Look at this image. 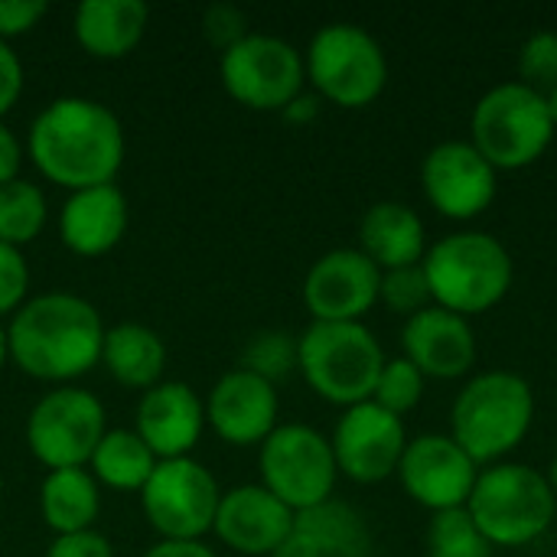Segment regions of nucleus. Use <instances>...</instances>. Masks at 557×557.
Listing matches in <instances>:
<instances>
[{"instance_id": "obj_5", "label": "nucleus", "mask_w": 557, "mask_h": 557, "mask_svg": "<svg viewBox=\"0 0 557 557\" xmlns=\"http://www.w3.org/2000/svg\"><path fill=\"white\" fill-rule=\"evenodd\" d=\"M467 512L493 548H525L552 529L557 496L545 473L525 463H493L480 470Z\"/></svg>"}, {"instance_id": "obj_31", "label": "nucleus", "mask_w": 557, "mask_h": 557, "mask_svg": "<svg viewBox=\"0 0 557 557\" xmlns=\"http://www.w3.org/2000/svg\"><path fill=\"white\" fill-rule=\"evenodd\" d=\"M424 375L418 372V366H411L405 356L401 359H385V369L379 375V385H375V395L372 401L379 408H385L388 414L395 418H405L408 411L418 408L421 395H424Z\"/></svg>"}, {"instance_id": "obj_25", "label": "nucleus", "mask_w": 557, "mask_h": 557, "mask_svg": "<svg viewBox=\"0 0 557 557\" xmlns=\"http://www.w3.org/2000/svg\"><path fill=\"white\" fill-rule=\"evenodd\" d=\"M101 362L114 375V382L150 392L153 385H160V375L166 369V346L144 323H117L104 330Z\"/></svg>"}, {"instance_id": "obj_3", "label": "nucleus", "mask_w": 557, "mask_h": 557, "mask_svg": "<svg viewBox=\"0 0 557 557\" xmlns=\"http://www.w3.org/2000/svg\"><path fill=\"white\" fill-rule=\"evenodd\" d=\"M434 307H444L457 317L486 313L512 287V255L509 248L486 232H457L434 242L421 261Z\"/></svg>"}, {"instance_id": "obj_36", "label": "nucleus", "mask_w": 557, "mask_h": 557, "mask_svg": "<svg viewBox=\"0 0 557 557\" xmlns=\"http://www.w3.org/2000/svg\"><path fill=\"white\" fill-rule=\"evenodd\" d=\"M46 0H0V39L29 33L46 16Z\"/></svg>"}, {"instance_id": "obj_16", "label": "nucleus", "mask_w": 557, "mask_h": 557, "mask_svg": "<svg viewBox=\"0 0 557 557\" xmlns=\"http://www.w3.org/2000/svg\"><path fill=\"white\" fill-rule=\"evenodd\" d=\"M382 271L359 248L326 251L304 277V304L313 323H362L379 304Z\"/></svg>"}, {"instance_id": "obj_17", "label": "nucleus", "mask_w": 557, "mask_h": 557, "mask_svg": "<svg viewBox=\"0 0 557 557\" xmlns=\"http://www.w3.org/2000/svg\"><path fill=\"white\" fill-rule=\"evenodd\" d=\"M206 421L225 444H264L277 428V392L261 375L248 369H232L209 392Z\"/></svg>"}, {"instance_id": "obj_6", "label": "nucleus", "mask_w": 557, "mask_h": 557, "mask_svg": "<svg viewBox=\"0 0 557 557\" xmlns=\"http://www.w3.org/2000/svg\"><path fill=\"white\" fill-rule=\"evenodd\" d=\"M297 369L320 398L352 408L372 401L385 352L366 323H310L297 339Z\"/></svg>"}, {"instance_id": "obj_24", "label": "nucleus", "mask_w": 557, "mask_h": 557, "mask_svg": "<svg viewBox=\"0 0 557 557\" xmlns=\"http://www.w3.org/2000/svg\"><path fill=\"white\" fill-rule=\"evenodd\" d=\"M147 20L144 0H85L75 10V39L98 59H121L140 42Z\"/></svg>"}, {"instance_id": "obj_20", "label": "nucleus", "mask_w": 557, "mask_h": 557, "mask_svg": "<svg viewBox=\"0 0 557 557\" xmlns=\"http://www.w3.org/2000/svg\"><path fill=\"white\" fill-rule=\"evenodd\" d=\"M206 428V405L186 382H160L144 392L137 405V437L157 460H180L199 444Z\"/></svg>"}, {"instance_id": "obj_28", "label": "nucleus", "mask_w": 557, "mask_h": 557, "mask_svg": "<svg viewBox=\"0 0 557 557\" xmlns=\"http://www.w3.org/2000/svg\"><path fill=\"white\" fill-rule=\"evenodd\" d=\"M49 219L46 196L36 183L10 180L0 186V242L23 248L29 245Z\"/></svg>"}, {"instance_id": "obj_12", "label": "nucleus", "mask_w": 557, "mask_h": 557, "mask_svg": "<svg viewBox=\"0 0 557 557\" xmlns=\"http://www.w3.org/2000/svg\"><path fill=\"white\" fill-rule=\"evenodd\" d=\"M104 405L82 388H55L26 418V444L49 470H78L104 437Z\"/></svg>"}, {"instance_id": "obj_40", "label": "nucleus", "mask_w": 557, "mask_h": 557, "mask_svg": "<svg viewBox=\"0 0 557 557\" xmlns=\"http://www.w3.org/2000/svg\"><path fill=\"white\" fill-rule=\"evenodd\" d=\"M144 557H215V552L202 542H160Z\"/></svg>"}, {"instance_id": "obj_30", "label": "nucleus", "mask_w": 557, "mask_h": 557, "mask_svg": "<svg viewBox=\"0 0 557 557\" xmlns=\"http://www.w3.org/2000/svg\"><path fill=\"white\" fill-rule=\"evenodd\" d=\"M242 369L261 375L264 382H281L297 369V339L284 330H264L248 339L242 352Z\"/></svg>"}, {"instance_id": "obj_26", "label": "nucleus", "mask_w": 557, "mask_h": 557, "mask_svg": "<svg viewBox=\"0 0 557 557\" xmlns=\"http://www.w3.org/2000/svg\"><path fill=\"white\" fill-rule=\"evenodd\" d=\"M39 509L42 522L55 535H72L85 532L95 525L101 512V493L98 480L88 470H49L39 490Z\"/></svg>"}, {"instance_id": "obj_32", "label": "nucleus", "mask_w": 557, "mask_h": 557, "mask_svg": "<svg viewBox=\"0 0 557 557\" xmlns=\"http://www.w3.org/2000/svg\"><path fill=\"white\" fill-rule=\"evenodd\" d=\"M379 300L401 313V317H414L428 307H434L431 297V284L421 264L414 268H398V271H382V287H379Z\"/></svg>"}, {"instance_id": "obj_39", "label": "nucleus", "mask_w": 557, "mask_h": 557, "mask_svg": "<svg viewBox=\"0 0 557 557\" xmlns=\"http://www.w3.org/2000/svg\"><path fill=\"white\" fill-rule=\"evenodd\" d=\"M20 163H23V144L0 121V186L10 183V180H20Z\"/></svg>"}, {"instance_id": "obj_14", "label": "nucleus", "mask_w": 557, "mask_h": 557, "mask_svg": "<svg viewBox=\"0 0 557 557\" xmlns=\"http://www.w3.org/2000/svg\"><path fill=\"white\" fill-rule=\"evenodd\" d=\"M421 186L441 215L467 222L493 206L496 166L470 140H447L424 157Z\"/></svg>"}, {"instance_id": "obj_29", "label": "nucleus", "mask_w": 557, "mask_h": 557, "mask_svg": "<svg viewBox=\"0 0 557 557\" xmlns=\"http://www.w3.org/2000/svg\"><path fill=\"white\" fill-rule=\"evenodd\" d=\"M428 557H493V545L467 509H450L437 512L428 529Z\"/></svg>"}, {"instance_id": "obj_15", "label": "nucleus", "mask_w": 557, "mask_h": 557, "mask_svg": "<svg viewBox=\"0 0 557 557\" xmlns=\"http://www.w3.org/2000/svg\"><path fill=\"white\" fill-rule=\"evenodd\" d=\"M330 444H333L339 473H346L356 483L372 486L398 473L408 437H405L401 418L388 414L375 401H362V405L346 408Z\"/></svg>"}, {"instance_id": "obj_8", "label": "nucleus", "mask_w": 557, "mask_h": 557, "mask_svg": "<svg viewBox=\"0 0 557 557\" xmlns=\"http://www.w3.org/2000/svg\"><path fill=\"white\" fill-rule=\"evenodd\" d=\"M313 88L339 108L372 104L388 82V59L379 39L356 23L323 26L304 55Z\"/></svg>"}, {"instance_id": "obj_41", "label": "nucleus", "mask_w": 557, "mask_h": 557, "mask_svg": "<svg viewBox=\"0 0 557 557\" xmlns=\"http://www.w3.org/2000/svg\"><path fill=\"white\" fill-rule=\"evenodd\" d=\"M317 111H320V101L313 98V95H297L287 108H284V117L287 121H297V124H304V121H313L317 117Z\"/></svg>"}, {"instance_id": "obj_9", "label": "nucleus", "mask_w": 557, "mask_h": 557, "mask_svg": "<svg viewBox=\"0 0 557 557\" xmlns=\"http://www.w3.org/2000/svg\"><path fill=\"white\" fill-rule=\"evenodd\" d=\"M336 476L333 444L307 424H281L261 444V486L290 512L333 499Z\"/></svg>"}, {"instance_id": "obj_1", "label": "nucleus", "mask_w": 557, "mask_h": 557, "mask_svg": "<svg viewBox=\"0 0 557 557\" xmlns=\"http://www.w3.org/2000/svg\"><path fill=\"white\" fill-rule=\"evenodd\" d=\"M26 147L46 180L78 193L114 183L124 163V127L101 101L65 95L33 117Z\"/></svg>"}, {"instance_id": "obj_22", "label": "nucleus", "mask_w": 557, "mask_h": 557, "mask_svg": "<svg viewBox=\"0 0 557 557\" xmlns=\"http://www.w3.org/2000/svg\"><path fill=\"white\" fill-rule=\"evenodd\" d=\"M369 552L366 519L352 506L326 499L294 516V532L271 557H369Z\"/></svg>"}, {"instance_id": "obj_10", "label": "nucleus", "mask_w": 557, "mask_h": 557, "mask_svg": "<svg viewBox=\"0 0 557 557\" xmlns=\"http://www.w3.org/2000/svg\"><path fill=\"white\" fill-rule=\"evenodd\" d=\"M219 75L238 104L251 111H284L304 91L307 65L287 39L248 33L222 52Z\"/></svg>"}, {"instance_id": "obj_13", "label": "nucleus", "mask_w": 557, "mask_h": 557, "mask_svg": "<svg viewBox=\"0 0 557 557\" xmlns=\"http://www.w3.org/2000/svg\"><path fill=\"white\" fill-rule=\"evenodd\" d=\"M398 476L405 493L437 516L450 509H467L480 480V467L450 434H424L408 441Z\"/></svg>"}, {"instance_id": "obj_11", "label": "nucleus", "mask_w": 557, "mask_h": 557, "mask_svg": "<svg viewBox=\"0 0 557 557\" xmlns=\"http://www.w3.org/2000/svg\"><path fill=\"white\" fill-rule=\"evenodd\" d=\"M219 483L193 457L160 460L140 490L144 516L163 542H199L215 525Z\"/></svg>"}, {"instance_id": "obj_18", "label": "nucleus", "mask_w": 557, "mask_h": 557, "mask_svg": "<svg viewBox=\"0 0 557 557\" xmlns=\"http://www.w3.org/2000/svg\"><path fill=\"white\" fill-rule=\"evenodd\" d=\"M294 516L261 483L235 486L222 493L212 532L238 555H274L294 532Z\"/></svg>"}, {"instance_id": "obj_34", "label": "nucleus", "mask_w": 557, "mask_h": 557, "mask_svg": "<svg viewBox=\"0 0 557 557\" xmlns=\"http://www.w3.org/2000/svg\"><path fill=\"white\" fill-rule=\"evenodd\" d=\"M29 290V268L20 248L0 242V317L16 313L26 304Z\"/></svg>"}, {"instance_id": "obj_42", "label": "nucleus", "mask_w": 557, "mask_h": 557, "mask_svg": "<svg viewBox=\"0 0 557 557\" xmlns=\"http://www.w3.org/2000/svg\"><path fill=\"white\" fill-rule=\"evenodd\" d=\"M545 104H548V114H552V124H555V131H557V88L545 95Z\"/></svg>"}, {"instance_id": "obj_27", "label": "nucleus", "mask_w": 557, "mask_h": 557, "mask_svg": "<svg viewBox=\"0 0 557 557\" xmlns=\"http://www.w3.org/2000/svg\"><path fill=\"white\" fill-rule=\"evenodd\" d=\"M91 476L111 490H144L150 473L157 470V457L153 450L137 437V431H108L101 437V444L91 454Z\"/></svg>"}, {"instance_id": "obj_33", "label": "nucleus", "mask_w": 557, "mask_h": 557, "mask_svg": "<svg viewBox=\"0 0 557 557\" xmlns=\"http://www.w3.org/2000/svg\"><path fill=\"white\" fill-rule=\"evenodd\" d=\"M519 82L529 85L539 95H548L557 88V33L542 29L525 39L519 52Z\"/></svg>"}, {"instance_id": "obj_2", "label": "nucleus", "mask_w": 557, "mask_h": 557, "mask_svg": "<svg viewBox=\"0 0 557 557\" xmlns=\"http://www.w3.org/2000/svg\"><path fill=\"white\" fill-rule=\"evenodd\" d=\"M10 359L33 379L72 382L101 362V313L75 294L29 297L7 326Z\"/></svg>"}, {"instance_id": "obj_19", "label": "nucleus", "mask_w": 557, "mask_h": 557, "mask_svg": "<svg viewBox=\"0 0 557 557\" xmlns=\"http://www.w3.org/2000/svg\"><path fill=\"white\" fill-rule=\"evenodd\" d=\"M405 359L418 366L424 379H460L476 366V336L467 317L444 307H428L405 320L401 330Z\"/></svg>"}, {"instance_id": "obj_35", "label": "nucleus", "mask_w": 557, "mask_h": 557, "mask_svg": "<svg viewBox=\"0 0 557 557\" xmlns=\"http://www.w3.org/2000/svg\"><path fill=\"white\" fill-rule=\"evenodd\" d=\"M202 33L212 46H219L222 52L232 49L235 42H242L248 36V23H245V13L232 3H215L206 10L202 16Z\"/></svg>"}, {"instance_id": "obj_37", "label": "nucleus", "mask_w": 557, "mask_h": 557, "mask_svg": "<svg viewBox=\"0 0 557 557\" xmlns=\"http://www.w3.org/2000/svg\"><path fill=\"white\" fill-rule=\"evenodd\" d=\"M46 557H114V548L101 532L85 529V532H72V535H55Z\"/></svg>"}, {"instance_id": "obj_4", "label": "nucleus", "mask_w": 557, "mask_h": 557, "mask_svg": "<svg viewBox=\"0 0 557 557\" xmlns=\"http://www.w3.org/2000/svg\"><path fill=\"white\" fill-rule=\"evenodd\" d=\"M535 392L516 372H483L463 385L450 411V437L476 467L499 463L532 431Z\"/></svg>"}, {"instance_id": "obj_43", "label": "nucleus", "mask_w": 557, "mask_h": 557, "mask_svg": "<svg viewBox=\"0 0 557 557\" xmlns=\"http://www.w3.org/2000/svg\"><path fill=\"white\" fill-rule=\"evenodd\" d=\"M545 480H548V486H552V493L557 496V454L552 457V467H548V473H545Z\"/></svg>"}, {"instance_id": "obj_38", "label": "nucleus", "mask_w": 557, "mask_h": 557, "mask_svg": "<svg viewBox=\"0 0 557 557\" xmlns=\"http://www.w3.org/2000/svg\"><path fill=\"white\" fill-rule=\"evenodd\" d=\"M23 91V62L10 49V42L0 39V117L20 101Z\"/></svg>"}, {"instance_id": "obj_23", "label": "nucleus", "mask_w": 557, "mask_h": 557, "mask_svg": "<svg viewBox=\"0 0 557 557\" xmlns=\"http://www.w3.org/2000/svg\"><path fill=\"white\" fill-rule=\"evenodd\" d=\"M359 242L362 255L379 271H398L414 268L428 255V232L421 215L405 202H375L362 222H359Z\"/></svg>"}, {"instance_id": "obj_7", "label": "nucleus", "mask_w": 557, "mask_h": 557, "mask_svg": "<svg viewBox=\"0 0 557 557\" xmlns=\"http://www.w3.org/2000/svg\"><path fill=\"white\" fill-rule=\"evenodd\" d=\"M555 140L545 95L522 82L490 88L470 117V144L499 170L532 166Z\"/></svg>"}, {"instance_id": "obj_44", "label": "nucleus", "mask_w": 557, "mask_h": 557, "mask_svg": "<svg viewBox=\"0 0 557 557\" xmlns=\"http://www.w3.org/2000/svg\"><path fill=\"white\" fill-rule=\"evenodd\" d=\"M7 356H10V349H7V326L0 323V369H3V362H7Z\"/></svg>"}, {"instance_id": "obj_21", "label": "nucleus", "mask_w": 557, "mask_h": 557, "mask_svg": "<svg viewBox=\"0 0 557 557\" xmlns=\"http://www.w3.org/2000/svg\"><path fill=\"white\" fill-rule=\"evenodd\" d=\"M127 199L114 183L78 189L65 199L59 215V235L69 251L82 258H98L111 251L127 232Z\"/></svg>"}]
</instances>
